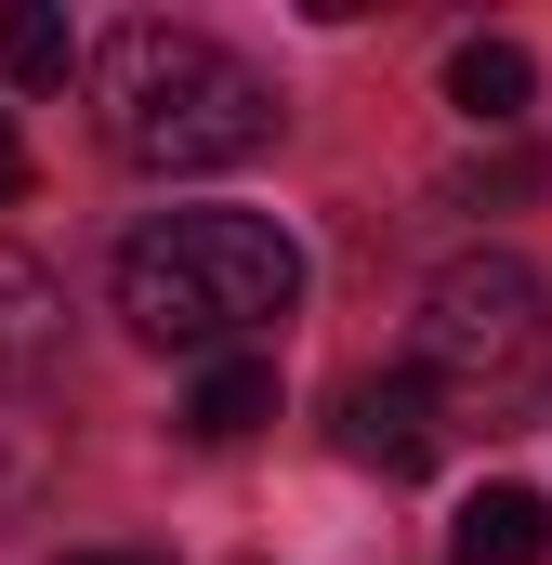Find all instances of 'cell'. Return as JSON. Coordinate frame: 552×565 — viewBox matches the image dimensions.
Here are the masks:
<instances>
[{
    "label": "cell",
    "mask_w": 552,
    "mask_h": 565,
    "mask_svg": "<svg viewBox=\"0 0 552 565\" xmlns=\"http://www.w3.org/2000/svg\"><path fill=\"white\" fill-rule=\"evenodd\" d=\"M552 553V500L540 487H487L460 526H447V565H540Z\"/></svg>",
    "instance_id": "8992f818"
},
{
    "label": "cell",
    "mask_w": 552,
    "mask_h": 565,
    "mask_svg": "<svg viewBox=\"0 0 552 565\" xmlns=\"http://www.w3.org/2000/svg\"><path fill=\"white\" fill-rule=\"evenodd\" d=\"M421 382L460 422L540 408V382H552V289L513 250H460L447 277L421 289Z\"/></svg>",
    "instance_id": "3957f363"
},
{
    "label": "cell",
    "mask_w": 552,
    "mask_h": 565,
    "mask_svg": "<svg viewBox=\"0 0 552 565\" xmlns=\"http://www.w3.org/2000/svg\"><path fill=\"white\" fill-rule=\"evenodd\" d=\"M434 447H447V422H434V382L421 369H382V382H355L342 395V460L355 473H434Z\"/></svg>",
    "instance_id": "277c9868"
},
{
    "label": "cell",
    "mask_w": 552,
    "mask_h": 565,
    "mask_svg": "<svg viewBox=\"0 0 552 565\" xmlns=\"http://www.w3.org/2000/svg\"><path fill=\"white\" fill-rule=\"evenodd\" d=\"M552 171L540 158H487V171H460V198H474V211H487V198H540Z\"/></svg>",
    "instance_id": "30bf717a"
},
{
    "label": "cell",
    "mask_w": 552,
    "mask_h": 565,
    "mask_svg": "<svg viewBox=\"0 0 552 565\" xmlns=\"http://www.w3.org/2000/svg\"><path fill=\"white\" fill-rule=\"evenodd\" d=\"M26 342H53V277L0 250V355H26Z\"/></svg>",
    "instance_id": "9c48e42d"
},
{
    "label": "cell",
    "mask_w": 552,
    "mask_h": 565,
    "mask_svg": "<svg viewBox=\"0 0 552 565\" xmlns=\"http://www.w3.org/2000/svg\"><path fill=\"white\" fill-rule=\"evenodd\" d=\"M66 66H79V26H66L53 0H13V13H0V79H13V93H53Z\"/></svg>",
    "instance_id": "ba28073f"
},
{
    "label": "cell",
    "mask_w": 552,
    "mask_h": 565,
    "mask_svg": "<svg viewBox=\"0 0 552 565\" xmlns=\"http://www.w3.org/2000/svg\"><path fill=\"white\" fill-rule=\"evenodd\" d=\"M93 119H106V145L132 158V171H237V158H264L276 132V93L251 53H224L211 26H158V13H132V26H106V53H93Z\"/></svg>",
    "instance_id": "6da1fadb"
},
{
    "label": "cell",
    "mask_w": 552,
    "mask_h": 565,
    "mask_svg": "<svg viewBox=\"0 0 552 565\" xmlns=\"http://www.w3.org/2000/svg\"><path fill=\"white\" fill-rule=\"evenodd\" d=\"M0 198H26V145H13V119H0Z\"/></svg>",
    "instance_id": "8fae6325"
},
{
    "label": "cell",
    "mask_w": 552,
    "mask_h": 565,
    "mask_svg": "<svg viewBox=\"0 0 552 565\" xmlns=\"http://www.w3.org/2000/svg\"><path fill=\"white\" fill-rule=\"evenodd\" d=\"M302 302V250L264 211H158L119 237V316L171 355H251Z\"/></svg>",
    "instance_id": "7a4b0ae2"
},
{
    "label": "cell",
    "mask_w": 552,
    "mask_h": 565,
    "mask_svg": "<svg viewBox=\"0 0 552 565\" xmlns=\"http://www.w3.org/2000/svg\"><path fill=\"white\" fill-rule=\"evenodd\" d=\"M527 93H540L527 40H460V53H447V106H460V119L500 132V119H527Z\"/></svg>",
    "instance_id": "52a82bcc"
},
{
    "label": "cell",
    "mask_w": 552,
    "mask_h": 565,
    "mask_svg": "<svg viewBox=\"0 0 552 565\" xmlns=\"http://www.w3.org/2000/svg\"><path fill=\"white\" fill-rule=\"evenodd\" d=\"M66 565H158V553H66Z\"/></svg>",
    "instance_id": "7c38bea8"
},
{
    "label": "cell",
    "mask_w": 552,
    "mask_h": 565,
    "mask_svg": "<svg viewBox=\"0 0 552 565\" xmlns=\"http://www.w3.org/2000/svg\"><path fill=\"white\" fill-rule=\"evenodd\" d=\"M276 422V355H211L198 369V395H184V434L198 447H237V434Z\"/></svg>",
    "instance_id": "5b68a950"
}]
</instances>
